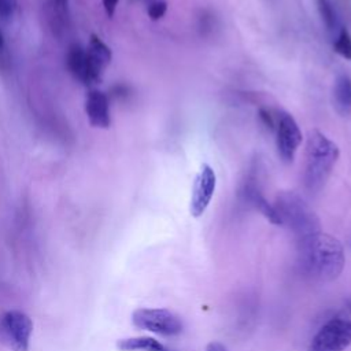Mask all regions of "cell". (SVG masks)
Returning a JSON list of instances; mask_svg holds the SVG:
<instances>
[{"label":"cell","instance_id":"cell-1","mask_svg":"<svg viewBox=\"0 0 351 351\" xmlns=\"http://www.w3.org/2000/svg\"><path fill=\"white\" fill-rule=\"evenodd\" d=\"M302 270L319 281L336 280L346 263L343 244L332 234L318 232L298 241Z\"/></svg>","mask_w":351,"mask_h":351},{"label":"cell","instance_id":"cell-2","mask_svg":"<svg viewBox=\"0 0 351 351\" xmlns=\"http://www.w3.org/2000/svg\"><path fill=\"white\" fill-rule=\"evenodd\" d=\"M339 147L326 134L314 129L308 132L304 152V186L310 193L319 192L326 184L339 159Z\"/></svg>","mask_w":351,"mask_h":351},{"label":"cell","instance_id":"cell-3","mask_svg":"<svg viewBox=\"0 0 351 351\" xmlns=\"http://www.w3.org/2000/svg\"><path fill=\"white\" fill-rule=\"evenodd\" d=\"M281 225H287L296 241L321 232L319 219L313 208L296 193L282 192L273 204Z\"/></svg>","mask_w":351,"mask_h":351},{"label":"cell","instance_id":"cell-4","mask_svg":"<svg viewBox=\"0 0 351 351\" xmlns=\"http://www.w3.org/2000/svg\"><path fill=\"white\" fill-rule=\"evenodd\" d=\"M351 346V318L340 310L311 339L307 351H346Z\"/></svg>","mask_w":351,"mask_h":351},{"label":"cell","instance_id":"cell-5","mask_svg":"<svg viewBox=\"0 0 351 351\" xmlns=\"http://www.w3.org/2000/svg\"><path fill=\"white\" fill-rule=\"evenodd\" d=\"M33 333L32 318L21 310H7L0 315V343L11 351H29Z\"/></svg>","mask_w":351,"mask_h":351},{"label":"cell","instance_id":"cell-6","mask_svg":"<svg viewBox=\"0 0 351 351\" xmlns=\"http://www.w3.org/2000/svg\"><path fill=\"white\" fill-rule=\"evenodd\" d=\"M136 328L162 336H174L182 332L181 318L167 308H137L132 314Z\"/></svg>","mask_w":351,"mask_h":351},{"label":"cell","instance_id":"cell-7","mask_svg":"<svg viewBox=\"0 0 351 351\" xmlns=\"http://www.w3.org/2000/svg\"><path fill=\"white\" fill-rule=\"evenodd\" d=\"M274 132L278 156L282 162L292 163L303 138L298 122L291 114L278 112Z\"/></svg>","mask_w":351,"mask_h":351},{"label":"cell","instance_id":"cell-8","mask_svg":"<svg viewBox=\"0 0 351 351\" xmlns=\"http://www.w3.org/2000/svg\"><path fill=\"white\" fill-rule=\"evenodd\" d=\"M217 188V176L213 167L207 163L200 166V170L193 181L191 202H189V213L193 218H199L207 210L214 192Z\"/></svg>","mask_w":351,"mask_h":351},{"label":"cell","instance_id":"cell-9","mask_svg":"<svg viewBox=\"0 0 351 351\" xmlns=\"http://www.w3.org/2000/svg\"><path fill=\"white\" fill-rule=\"evenodd\" d=\"M85 112L93 128L107 129L111 123L108 97L101 90H90L85 99Z\"/></svg>","mask_w":351,"mask_h":351},{"label":"cell","instance_id":"cell-10","mask_svg":"<svg viewBox=\"0 0 351 351\" xmlns=\"http://www.w3.org/2000/svg\"><path fill=\"white\" fill-rule=\"evenodd\" d=\"M66 64L69 71L82 84L92 85L97 82L90 70L86 51L80 44H71L69 47V51L66 55Z\"/></svg>","mask_w":351,"mask_h":351},{"label":"cell","instance_id":"cell-11","mask_svg":"<svg viewBox=\"0 0 351 351\" xmlns=\"http://www.w3.org/2000/svg\"><path fill=\"white\" fill-rule=\"evenodd\" d=\"M243 197L244 200L251 206L254 207L255 210H258L269 222H271L273 225H281L280 222V218L277 215V211L274 208L273 204H270L263 193L261 192L259 189V185L256 184L255 180H251L248 178V181L245 182L244 188H243Z\"/></svg>","mask_w":351,"mask_h":351},{"label":"cell","instance_id":"cell-12","mask_svg":"<svg viewBox=\"0 0 351 351\" xmlns=\"http://www.w3.org/2000/svg\"><path fill=\"white\" fill-rule=\"evenodd\" d=\"M85 51H86L90 70H92L96 81L99 82L101 80V74H103L104 69L111 62V58H112L111 49L108 48V45L106 43H103L100 40V37H97L96 34H92L88 48Z\"/></svg>","mask_w":351,"mask_h":351},{"label":"cell","instance_id":"cell-13","mask_svg":"<svg viewBox=\"0 0 351 351\" xmlns=\"http://www.w3.org/2000/svg\"><path fill=\"white\" fill-rule=\"evenodd\" d=\"M119 351H171L159 340L149 336L125 337L117 341Z\"/></svg>","mask_w":351,"mask_h":351},{"label":"cell","instance_id":"cell-14","mask_svg":"<svg viewBox=\"0 0 351 351\" xmlns=\"http://www.w3.org/2000/svg\"><path fill=\"white\" fill-rule=\"evenodd\" d=\"M333 97L337 111L348 114L351 111V78L347 74H340L333 86Z\"/></svg>","mask_w":351,"mask_h":351},{"label":"cell","instance_id":"cell-15","mask_svg":"<svg viewBox=\"0 0 351 351\" xmlns=\"http://www.w3.org/2000/svg\"><path fill=\"white\" fill-rule=\"evenodd\" d=\"M48 10L52 26L55 29H60L64 26V23H67L69 0H48Z\"/></svg>","mask_w":351,"mask_h":351},{"label":"cell","instance_id":"cell-16","mask_svg":"<svg viewBox=\"0 0 351 351\" xmlns=\"http://www.w3.org/2000/svg\"><path fill=\"white\" fill-rule=\"evenodd\" d=\"M317 5H318L321 19L325 23L328 32L333 33L339 26L337 12L333 3L330 0H317Z\"/></svg>","mask_w":351,"mask_h":351},{"label":"cell","instance_id":"cell-17","mask_svg":"<svg viewBox=\"0 0 351 351\" xmlns=\"http://www.w3.org/2000/svg\"><path fill=\"white\" fill-rule=\"evenodd\" d=\"M333 49L341 58L351 60V34L346 27H341L333 43Z\"/></svg>","mask_w":351,"mask_h":351},{"label":"cell","instance_id":"cell-18","mask_svg":"<svg viewBox=\"0 0 351 351\" xmlns=\"http://www.w3.org/2000/svg\"><path fill=\"white\" fill-rule=\"evenodd\" d=\"M166 11H167V4L163 0H155V1L149 3L148 10H147L148 16L152 21H159L166 14Z\"/></svg>","mask_w":351,"mask_h":351},{"label":"cell","instance_id":"cell-19","mask_svg":"<svg viewBox=\"0 0 351 351\" xmlns=\"http://www.w3.org/2000/svg\"><path fill=\"white\" fill-rule=\"evenodd\" d=\"M258 114H259V118H261L262 123H263L267 129H270V130H274V129H276V119L273 118V115H271V112H270L269 110L261 108Z\"/></svg>","mask_w":351,"mask_h":351},{"label":"cell","instance_id":"cell-20","mask_svg":"<svg viewBox=\"0 0 351 351\" xmlns=\"http://www.w3.org/2000/svg\"><path fill=\"white\" fill-rule=\"evenodd\" d=\"M14 12V1L12 0H0V18H10Z\"/></svg>","mask_w":351,"mask_h":351},{"label":"cell","instance_id":"cell-21","mask_svg":"<svg viewBox=\"0 0 351 351\" xmlns=\"http://www.w3.org/2000/svg\"><path fill=\"white\" fill-rule=\"evenodd\" d=\"M118 3H119V0H103V8H104L108 18L114 16Z\"/></svg>","mask_w":351,"mask_h":351},{"label":"cell","instance_id":"cell-22","mask_svg":"<svg viewBox=\"0 0 351 351\" xmlns=\"http://www.w3.org/2000/svg\"><path fill=\"white\" fill-rule=\"evenodd\" d=\"M206 351H228V348L219 341H210L206 346Z\"/></svg>","mask_w":351,"mask_h":351},{"label":"cell","instance_id":"cell-23","mask_svg":"<svg viewBox=\"0 0 351 351\" xmlns=\"http://www.w3.org/2000/svg\"><path fill=\"white\" fill-rule=\"evenodd\" d=\"M128 92H129V89H128V86H125V85H117V86L114 88V96H118V97L126 96Z\"/></svg>","mask_w":351,"mask_h":351},{"label":"cell","instance_id":"cell-24","mask_svg":"<svg viewBox=\"0 0 351 351\" xmlns=\"http://www.w3.org/2000/svg\"><path fill=\"white\" fill-rule=\"evenodd\" d=\"M341 310L351 318V298H348L347 300H344V304H343Z\"/></svg>","mask_w":351,"mask_h":351},{"label":"cell","instance_id":"cell-25","mask_svg":"<svg viewBox=\"0 0 351 351\" xmlns=\"http://www.w3.org/2000/svg\"><path fill=\"white\" fill-rule=\"evenodd\" d=\"M4 51V36H3V32L0 30V52Z\"/></svg>","mask_w":351,"mask_h":351}]
</instances>
